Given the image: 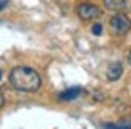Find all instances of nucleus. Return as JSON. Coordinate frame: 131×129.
Listing matches in <instances>:
<instances>
[{
  "label": "nucleus",
  "mask_w": 131,
  "mask_h": 129,
  "mask_svg": "<svg viewBox=\"0 0 131 129\" xmlns=\"http://www.w3.org/2000/svg\"><path fill=\"white\" fill-rule=\"evenodd\" d=\"M109 129H131V118H126V120H120V122H117V124H109L107 125Z\"/></svg>",
  "instance_id": "7"
},
{
  "label": "nucleus",
  "mask_w": 131,
  "mask_h": 129,
  "mask_svg": "<svg viewBox=\"0 0 131 129\" xmlns=\"http://www.w3.org/2000/svg\"><path fill=\"white\" fill-rule=\"evenodd\" d=\"M7 4H9V0H0V11H4Z\"/></svg>",
  "instance_id": "9"
},
{
  "label": "nucleus",
  "mask_w": 131,
  "mask_h": 129,
  "mask_svg": "<svg viewBox=\"0 0 131 129\" xmlns=\"http://www.w3.org/2000/svg\"><path fill=\"white\" fill-rule=\"evenodd\" d=\"M91 33H93V35H100V33H102V24H95V26L91 27Z\"/></svg>",
  "instance_id": "8"
},
{
  "label": "nucleus",
  "mask_w": 131,
  "mask_h": 129,
  "mask_svg": "<svg viewBox=\"0 0 131 129\" xmlns=\"http://www.w3.org/2000/svg\"><path fill=\"white\" fill-rule=\"evenodd\" d=\"M127 64L131 66V49H129V55H127Z\"/></svg>",
  "instance_id": "11"
},
{
  "label": "nucleus",
  "mask_w": 131,
  "mask_h": 129,
  "mask_svg": "<svg viewBox=\"0 0 131 129\" xmlns=\"http://www.w3.org/2000/svg\"><path fill=\"white\" fill-rule=\"evenodd\" d=\"M84 95V89L82 87H71V89H66V91H62L60 95H58V100L60 102H73V100H77L78 96H82Z\"/></svg>",
  "instance_id": "4"
},
{
  "label": "nucleus",
  "mask_w": 131,
  "mask_h": 129,
  "mask_svg": "<svg viewBox=\"0 0 131 129\" xmlns=\"http://www.w3.org/2000/svg\"><path fill=\"white\" fill-rule=\"evenodd\" d=\"M77 13H78L80 20H95V18H100L102 9L98 7V6H95V4L86 2V4H80L77 7Z\"/></svg>",
  "instance_id": "3"
},
{
  "label": "nucleus",
  "mask_w": 131,
  "mask_h": 129,
  "mask_svg": "<svg viewBox=\"0 0 131 129\" xmlns=\"http://www.w3.org/2000/svg\"><path fill=\"white\" fill-rule=\"evenodd\" d=\"M9 82L16 91H24V93H35L42 86V78L40 75L27 66H16L9 73Z\"/></svg>",
  "instance_id": "1"
},
{
  "label": "nucleus",
  "mask_w": 131,
  "mask_h": 129,
  "mask_svg": "<svg viewBox=\"0 0 131 129\" xmlns=\"http://www.w3.org/2000/svg\"><path fill=\"white\" fill-rule=\"evenodd\" d=\"M104 7L111 11H120L126 7V0H104Z\"/></svg>",
  "instance_id": "6"
},
{
  "label": "nucleus",
  "mask_w": 131,
  "mask_h": 129,
  "mask_svg": "<svg viewBox=\"0 0 131 129\" xmlns=\"http://www.w3.org/2000/svg\"><path fill=\"white\" fill-rule=\"evenodd\" d=\"M4 104H6V98H4V93H2V91H0V107H2Z\"/></svg>",
  "instance_id": "10"
},
{
  "label": "nucleus",
  "mask_w": 131,
  "mask_h": 129,
  "mask_svg": "<svg viewBox=\"0 0 131 129\" xmlns=\"http://www.w3.org/2000/svg\"><path fill=\"white\" fill-rule=\"evenodd\" d=\"M0 78H2V73H0Z\"/></svg>",
  "instance_id": "12"
},
{
  "label": "nucleus",
  "mask_w": 131,
  "mask_h": 129,
  "mask_svg": "<svg viewBox=\"0 0 131 129\" xmlns=\"http://www.w3.org/2000/svg\"><path fill=\"white\" fill-rule=\"evenodd\" d=\"M122 71H124L122 64H120V62H113L111 66L107 67V80H109V82H115V80H118V78L122 76Z\"/></svg>",
  "instance_id": "5"
},
{
  "label": "nucleus",
  "mask_w": 131,
  "mask_h": 129,
  "mask_svg": "<svg viewBox=\"0 0 131 129\" xmlns=\"http://www.w3.org/2000/svg\"><path fill=\"white\" fill-rule=\"evenodd\" d=\"M109 26H111V31L115 35H126L131 29V18L127 15H124V13H117V15L111 17Z\"/></svg>",
  "instance_id": "2"
}]
</instances>
